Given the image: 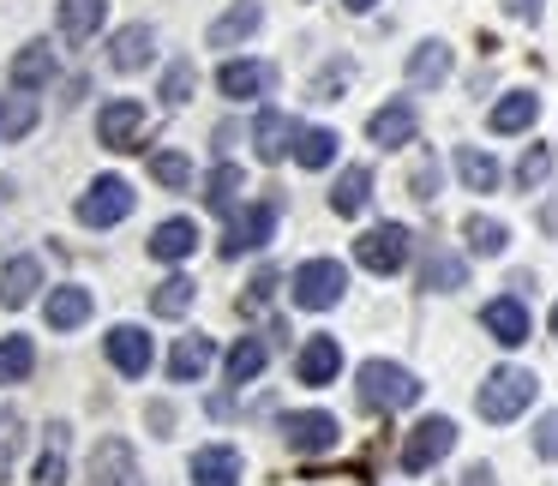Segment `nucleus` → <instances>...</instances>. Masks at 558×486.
I'll return each instance as SVG.
<instances>
[{"label": "nucleus", "mask_w": 558, "mask_h": 486, "mask_svg": "<svg viewBox=\"0 0 558 486\" xmlns=\"http://www.w3.org/2000/svg\"><path fill=\"white\" fill-rule=\"evenodd\" d=\"M265 361H270V349L258 337H241L229 349V385H253L258 373H265Z\"/></svg>", "instance_id": "35"}, {"label": "nucleus", "mask_w": 558, "mask_h": 486, "mask_svg": "<svg viewBox=\"0 0 558 486\" xmlns=\"http://www.w3.org/2000/svg\"><path fill=\"white\" fill-rule=\"evenodd\" d=\"M37 486H66V426H49V445L37 457Z\"/></svg>", "instance_id": "36"}, {"label": "nucleus", "mask_w": 558, "mask_h": 486, "mask_svg": "<svg viewBox=\"0 0 558 486\" xmlns=\"http://www.w3.org/2000/svg\"><path fill=\"white\" fill-rule=\"evenodd\" d=\"M337 373H342V342L337 337H306L301 354H294V378L318 390V385H330Z\"/></svg>", "instance_id": "14"}, {"label": "nucleus", "mask_w": 558, "mask_h": 486, "mask_svg": "<svg viewBox=\"0 0 558 486\" xmlns=\"http://www.w3.org/2000/svg\"><path fill=\"white\" fill-rule=\"evenodd\" d=\"M457 174H462V186H469V193H498V181H505L498 157H486V150H474V145L457 150Z\"/></svg>", "instance_id": "30"}, {"label": "nucleus", "mask_w": 558, "mask_h": 486, "mask_svg": "<svg viewBox=\"0 0 558 486\" xmlns=\"http://www.w3.org/2000/svg\"><path fill=\"white\" fill-rule=\"evenodd\" d=\"M414 133H421V114H414V102H409V97L385 102V109H378L373 121H366V138H373V145H385V150L414 145Z\"/></svg>", "instance_id": "12"}, {"label": "nucleus", "mask_w": 558, "mask_h": 486, "mask_svg": "<svg viewBox=\"0 0 558 486\" xmlns=\"http://www.w3.org/2000/svg\"><path fill=\"white\" fill-rule=\"evenodd\" d=\"M210 361H217V342L193 330V337L174 342V354H169V378H174V385H198V378L210 373Z\"/></svg>", "instance_id": "19"}, {"label": "nucleus", "mask_w": 558, "mask_h": 486, "mask_svg": "<svg viewBox=\"0 0 558 486\" xmlns=\"http://www.w3.org/2000/svg\"><path fill=\"white\" fill-rule=\"evenodd\" d=\"M198 241H205V234H198L193 217H169V222H157V234H150V258H162V265H181V258H193Z\"/></svg>", "instance_id": "18"}, {"label": "nucleus", "mask_w": 558, "mask_h": 486, "mask_svg": "<svg viewBox=\"0 0 558 486\" xmlns=\"http://www.w3.org/2000/svg\"><path fill=\"white\" fill-rule=\"evenodd\" d=\"M409 186H414V198H421V205H433V198H438V162H421Z\"/></svg>", "instance_id": "43"}, {"label": "nucleus", "mask_w": 558, "mask_h": 486, "mask_svg": "<svg viewBox=\"0 0 558 486\" xmlns=\"http://www.w3.org/2000/svg\"><path fill=\"white\" fill-rule=\"evenodd\" d=\"M354 378H361V402L378 414H397V409H414V402H421V378L397 361H366Z\"/></svg>", "instance_id": "2"}, {"label": "nucleus", "mask_w": 558, "mask_h": 486, "mask_svg": "<svg viewBox=\"0 0 558 486\" xmlns=\"http://www.w3.org/2000/svg\"><path fill=\"white\" fill-rule=\"evenodd\" d=\"M534 397H541V378H534L529 366H493L486 385L474 390V409H481V421L505 426V421H517Z\"/></svg>", "instance_id": "1"}, {"label": "nucleus", "mask_w": 558, "mask_h": 486, "mask_svg": "<svg viewBox=\"0 0 558 486\" xmlns=\"http://www.w3.org/2000/svg\"><path fill=\"white\" fill-rule=\"evenodd\" d=\"M253 150H258V162H282L294 150V126H289V114L282 109H265L253 121Z\"/></svg>", "instance_id": "22"}, {"label": "nucleus", "mask_w": 558, "mask_h": 486, "mask_svg": "<svg viewBox=\"0 0 558 486\" xmlns=\"http://www.w3.org/2000/svg\"><path fill=\"white\" fill-rule=\"evenodd\" d=\"M462 486H498V474H493V469H486V462H474V469H469V474H462Z\"/></svg>", "instance_id": "45"}, {"label": "nucleus", "mask_w": 558, "mask_h": 486, "mask_svg": "<svg viewBox=\"0 0 558 486\" xmlns=\"http://www.w3.org/2000/svg\"><path fill=\"white\" fill-rule=\"evenodd\" d=\"M246 193V174H241V162H217V169L205 174V205L217 210V217H229L234 210V198Z\"/></svg>", "instance_id": "28"}, {"label": "nucleus", "mask_w": 558, "mask_h": 486, "mask_svg": "<svg viewBox=\"0 0 558 486\" xmlns=\"http://www.w3.org/2000/svg\"><path fill=\"white\" fill-rule=\"evenodd\" d=\"M450 450H457V421H445V414H426V421L414 426L409 438H402V469H409V474H426L433 462H445Z\"/></svg>", "instance_id": "5"}, {"label": "nucleus", "mask_w": 558, "mask_h": 486, "mask_svg": "<svg viewBox=\"0 0 558 486\" xmlns=\"http://www.w3.org/2000/svg\"><path fill=\"white\" fill-rule=\"evenodd\" d=\"M481 325L493 330V342H505V349H517V342H529L534 318H529V306H522L517 294H498V301H486Z\"/></svg>", "instance_id": "16"}, {"label": "nucleus", "mask_w": 558, "mask_h": 486, "mask_svg": "<svg viewBox=\"0 0 558 486\" xmlns=\"http://www.w3.org/2000/svg\"><path fill=\"white\" fill-rule=\"evenodd\" d=\"M462 241H469V253H481V258H498L510 246V229L498 217H469L462 222Z\"/></svg>", "instance_id": "32"}, {"label": "nucleus", "mask_w": 558, "mask_h": 486, "mask_svg": "<svg viewBox=\"0 0 558 486\" xmlns=\"http://www.w3.org/2000/svg\"><path fill=\"white\" fill-rule=\"evenodd\" d=\"M337 145L342 138L330 133V126H301V133H294V162H301V169H330V162H337Z\"/></svg>", "instance_id": "31"}, {"label": "nucleus", "mask_w": 558, "mask_h": 486, "mask_svg": "<svg viewBox=\"0 0 558 486\" xmlns=\"http://www.w3.org/2000/svg\"><path fill=\"white\" fill-rule=\"evenodd\" d=\"M409 241L414 234L402 229V222H378V229H366L361 241H354V258H361V270H373V277H397V270L409 265Z\"/></svg>", "instance_id": "4"}, {"label": "nucleus", "mask_w": 558, "mask_h": 486, "mask_svg": "<svg viewBox=\"0 0 558 486\" xmlns=\"http://www.w3.org/2000/svg\"><path fill=\"white\" fill-rule=\"evenodd\" d=\"M534 121H541V97H534V90H510V97H498V102H493V114H486V126H493L498 138L529 133Z\"/></svg>", "instance_id": "17"}, {"label": "nucleus", "mask_w": 558, "mask_h": 486, "mask_svg": "<svg viewBox=\"0 0 558 486\" xmlns=\"http://www.w3.org/2000/svg\"><path fill=\"white\" fill-rule=\"evenodd\" d=\"M150 54H157V31H150V25L114 31V49H109L114 73H138V66H150Z\"/></svg>", "instance_id": "23"}, {"label": "nucleus", "mask_w": 558, "mask_h": 486, "mask_svg": "<svg viewBox=\"0 0 558 486\" xmlns=\"http://www.w3.org/2000/svg\"><path fill=\"white\" fill-rule=\"evenodd\" d=\"M150 174H157L169 193H181V186H193V162L181 157V150H150Z\"/></svg>", "instance_id": "39"}, {"label": "nucleus", "mask_w": 558, "mask_h": 486, "mask_svg": "<svg viewBox=\"0 0 558 486\" xmlns=\"http://www.w3.org/2000/svg\"><path fill=\"white\" fill-rule=\"evenodd\" d=\"M193 277H162L157 282V294H150V313L157 318H181V313H193Z\"/></svg>", "instance_id": "33"}, {"label": "nucleus", "mask_w": 558, "mask_h": 486, "mask_svg": "<svg viewBox=\"0 0 558 486\" xmlns=\"http://www.w3.org/2000/svg\"><path fill=\"white\" fill-rule=\"evenodd\" d=\"M342 7H349V13H373L378 0H342Z\"/></svg>", "instance_id": "47"}, {"label": "nucleus", "mask_w": 558, "mask_h": 486, "mask_svg": "<svg viewBox=\"0 0 558 486\" xmlns=\"http://www.w3.org/2000/svg\"><path fill=\"white\" fill-rule=\"evenodd\" d=\"M534 450H541L546 462H558V414H541V426H534Z\"/></svg>", "instance_id": "42"}, {"label": "nucleus", "mask_w": 558, "mask_h": 486, "mask_svg": "<svg viewBox=\"0 0 558 486\" xmlns=\"http://www.w3.org/2000/svg\"><path fill=\"white\" fill-rule=\"evenodd\" d=\"M102 349H109V366L121 378H145L150 361H157V349H150V337L138 325H114L109 337H102Z\"/></svg>", "instance_id": "11"}, {"label": "nucleus", "mask_w": 558, "mask_h": 486, "mask_svg": "<svg viewBox=\"0 0 558 486\" xmlns=\"http://www.w3.org/2000/svg\"><path fill=\"white\" fill-rule=\"evenodd\" d=\"M186 481H193V486H241V450H234V445H205V450H193V462H186Z\"/></svg>", "instance_id": "13"}, {"label": "nucleus", "mask_w": 558, "mask_h": 486, "mask_svg": "<svg viewBox=\"0 0 558 486\" xmlns=\"http://www.w3.org/2000/svg\"><path fill=\"white\" fill-rule=\"evenodd\" d=\"M270 85H277V66H265V61H222V73H217V90L234 102L265 97Z\"/></svg>", "instance_id": "15"}, {"label": "nucleus", "mask_w": 558, "mask_h": 486, "mask_svg": "<svg viewBox=\"0 0 558 486\" xmlns=\"http://www.w3.org/2000/svg\"><path fill=\"white\" fill-rule=\"evenodd\" d=\"M270 289H277V270H258V277H253V306H258V301H265V294H270Z\"/></svg>", "instance_id": "46"}, {"label": "nucleus", "mask_w": 558, "mask_h": 486, "mask_svg": "<svg viewBox=\"0 0 558 486\" xmlns=\"http://www.w3.org/2000/svg\"><path fill=\"white\" fill-rule=\"evenodd\" d=\"M277 234V198H253L241 217L229 222V241H222V258H241V253H258V246Z\"/></svg>", "instance_id": "9"}, {"label": "nucleus", "mask_w": 558, "mask_h": 486, "mask_svg": "<svg viewBox=\"0 0 558 486\" xmlns=\"http://www.w3.org/2000/svg\"><path fill=\"white\" fill-rule=\"evenodd\" d=\"M85 318H90V289H78V282L49 289V330H78Z\"/></svg>", "instance_id": "26"}, {"label": "nucleus", "mask_w": 558, "mask_h": 486, "mask_svg": "<svg viewBox=\"0 0 558 486\" xmlns=\"http://www.w3.org/2000/svg\"><path fill=\"white\" fill-rule=\"evenodd\" d=\"M258 25H265V7H258V0H234L229 13L210 25V49H234V42H246Z\"/></svg>", "instance_id": "20"}, {"label": "nucleus", "mask_w": 558, "mask_h": 486, "mask_svg": "<svg viewBox=\"0 0 558 486\" xmlns=\"http://www.w3.org/2000/svg\"><path fill=\"white\" fill-rule=\"evenodd\" d=\"M193 90H198V66L193 61H174L169 73H162V102L181 109V102H193Z\"/></svg>", "instance_id": "40"}, {"label": "nucleus", "mask_w": 558, "mask_h": 486, "mask_svg": "<svg viewBox=\"0 0 558 486\" xmlns=\"http://www.w3.org/2000/svg\"><path fill=\"white\" fill-rule=\"evenodd\" d=\"M109 19V0H61V37L66 42H90Z\"/></svg>", "instance_id": "25"}, {"label": "nucleus", "mask_w": 558, "mask_h": 486, "mask_svg": "<svg viewBox=\"0 0 558 486\" xmlns=\"http://www.w3.org/2000/svg\"><path fill=\"white\" fill-rule=\"evenodd\" d=\"M37 126V97H0V138H25Z\"/></svg>", "instance_id": "38"}, {"label": "nucleus", "mask_w": 558, "mask_h": 486, "mask_svg": "<svg viewBox=\"0 0 558 486\" xmlns=\"http://www.w3.org/2000/svg\"><path fill=\"white\" fill-rule=\"evenodd\" d=\"M97 138L109 150H145V102L138 97H114V102H102V114H97Z\"/></svg>", "instance_id": "8"}, {"label": "nucleus", "mask_w": 558, "mask_h": 486, "mask_svg": "<svg viewBox=\"0 0 558 486\" xmlns=\"http://www.w3.org/2000/svg\"><path fill=\"white\" fill-rule=\"evenodd\" d=\"M342 426L337 414L325 409H301V414H282V445L294 450V457H325V450H337Z\"/></svg>", "instance_id": "6"}, {"label": "nucleus", "mask_w": 558, "mask_h": 486, "mask_svg": "<svg viewBox=\"0 0 558 486\" xmlns=\"http://www.w3.org/2000/svg\"><path fill=\"white\" fill-rule=\"evenodd\" d=\"M126 210H133V186H126L121 174L90 181L85 198H78V222H85V229H114V222H126Z\"/></svg>", "instance_id": "7"}, {"label": "nucleus", "mask_w": 558, "mask_h": 486, "mask_svg": "<svg viewBox=\"0 0 558 486\" xmlns=\"http://www.w3.org/2000/svg\"><path fill=\"white\" fill-rule=\"evenodd\" d=\"M450 66H457V54H450V42L426 37L421 49L409 54V85H414V90H426V85H445V78H450Z\"/></svg>", "instance_id": "21"}, {"label": "nucleus", "mask_w": 558, "mask_h": 486, "mask_svg": "<svg viewBox=\"0 0 558 486\" xmlns=\"http://www.w3.org/2000/svg\"><path fill=\"white\" fill-rule=\"evenodd\" d=\"M90 486H145V469H138L126 438H102L90 450Z\"/></svg>", "instance_id": "10"}, {"label": "nucleus", "mask_w": 558, "mask_h": 486, "mask_svg": "<svg viewBox=\"0 0 558 486\" xmlns=\"http://www.w3.org/2000/svg\"><path fill=\"white\" fill-rule=\"evenodd\" d=\"M505 13L522 19V25H534V19H541V0H505Z\"/></svg>", "instance_id": "44"}, {"label": "nucleus", "mask_w": 558, "mask_h": 486, "mask_svg": "<svg viewBox=\"0 0 558 486\" xmlns=\"http://www.w3.org/2000/svg\"><path fill=\"white\" fill-rule=\"evenodd\" d=\"M553 337H558V306H553Z\"/></svg>", "instance_id": "48"}, {"label": "nucleus", "mask_w": 558, "mask_h": 486, "mask_svg": "<svg viewBox=\"0 0 558 486\" xmlns=\"http://www.w3.org/2000/svg\"><path fill=\"white\" fill-rule=\"evenodd\" d=\"M294 306H306V313H330V306L342 301V289H349V270L337 265V258H306L301 270H294Z\"/></svg>", "instance_id": "3"}, {"label": "nucleus", "mask_w": 558, "mask_h": 486, "mask_svg": "<svg viewBox=\"0 0 558 486\" xmlns=\"http://www.w3.org/2000/svg\"><path fill=\"white\" fill-rule=\"evenodd\" d=\"M426 289H433V294H457L462 289V282H469V265H462V258L457 253H433V258H426Z\"/></svg>", "instance_id": "37"}, {"label": "nucleus", "mask_w": 558, "mask_h": 486, "mask_svg": "<svg viewBox=\"0 0 558 486\" xmlns=\"http://www.w3.org/2000/svg\"><path fill=\"white\" fill-rule=\"evenodd\" d=\"M49 78H54V49L49 42H25V49L13 54V85L37 90V85H49Z\"/></svg>", "instance_id": "29"}, {"label": "nucleus", "mask_w": 558, "mask_h": 486, "mask_svg": "<svg viewBox=\"0 0 558 486\" xmlns=\"http://www.w3.org/2000/svg\"><path fill=\"white\" fill-rule=\"evenodd\" d=\"M37 289H43V265H37L31 253L13 258V265L0 270V306H25Z\"/></svg>", "instance_id": "27"}, {"label": "nucleus", "mask_w": 558, "mask_h": 486, "mask_svg": "<svg viewBox=\"0 0 558 486\" xmlns=\"http://www.w3.org/2000/svg\"><path fill=\"white\" fill-rule=\"evenodd\" d=\"M546 174H553V150H546V145H534V150H529V157H522V169H517V181H522V186H541V181H546Z\"/></svg>", "instance_id": "41"}, {"label": "nucleus", "mask_w": 558, "mask_h": 486, "mask_svg": "<svg viewBox=\"0 0 558 486\" xmlns=\"http://www.w3.org/2000/svg\"><path fill=\"white\" fill-rule=\"evenodd\" d=\"M366 198H373V169H366V162L342 169V174H337V186H330V210H337V217H361Z\"/></svg>", "instance_id": "24"}, {"label": "nucleus", "mask_w": 558, "mask_h": 486, "mask_svg": "<svg viewBox=\"0 0 558 486\" xmlns=\"http://www.w3.org/2000/svg\"><path fill=\"white\" fill-rule=\"evenodd\" d=\"M31 366H37V342L31 337H0V385L31 378Z\"/></svg>", "instance_id": "34"}]
</instances>
